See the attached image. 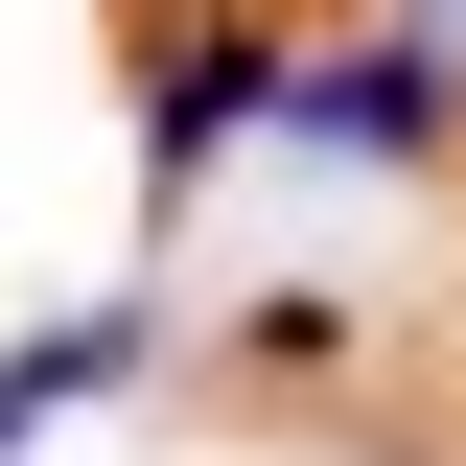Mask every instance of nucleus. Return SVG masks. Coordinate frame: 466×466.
Here are the masks:
<instances>
[{
	"label": "nucleus",
	"mask_w": 466,
	"mask_h": 466,
	"mask_svg": "<svg viewBox=\"0 0 466 466\" xmlns=\"http://www.w3.org/2000/svg\"><path fill=\"white\" fill-rule=\"evenodd\" d=\"M443 116H466L443 24H420V47H350V70H303V47H280V140H327V164H443Z\"/></svg>",
	"instance_id": "2"
},
{
	"label": "nucleus",
	"mask_w": 466,
	"mask_h": 466,
	"mask_svg": "<svg viewBox=\"0 0 466 466\" xmlns=\"http://www.w3.org/2000/svg\"><path fill=\"white\" fill-rule=\"evenodd\" d=\"M443 47H466V0H443Z\"/></svg>",
	"instance_id": "4"
},
{
	"label": "nucleus",
	"mask_w": 466,
	"mask_h": 466,
	"mask_svg": "<svg viewBox=\"0 0 466 466\" xmlns=\"http://www.w3.org/2000/svg\"><path fill=\"white\" fill-rule=\"evenodd\" d=\"M257 116H280V24H187V47L140 70V187L187 210V187H210L233 140H257Z\"/></svg>",
	"instance_id": "1"
},
{
	"label": "nucleus",
	"mask_w": 466,
	"mask_h": 466,
	"mask_svg": "<svg viewBox=\"0 0 466 466\" xmlns=\"http://www.w3.org/2000/svg\"><path fill=\"white\" fill-rule=\"evenodd\" d=\"M116 373H140V303H70V327H24V350H0V466L47 443L70 397H116Z\"/></svg>",
	"instance_id": "3"
}]
</instances>
